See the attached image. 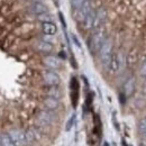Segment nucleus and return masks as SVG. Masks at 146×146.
<instances>
[{"mask_svg": "<svg viewBox=\"0 0 146 146\" xmlns=\"http://www.w3.org/2000/svg\"><path fill=\"white\" fill-rule=\"evenodd\" d=\"M98 52H99L101 63L104 64V66L108 68L110 61H111V56H112V42H111V39L106 38Z\"/></svg>", "mask_w": 146, "mask_h": 146, "instance_id": "f257e3e1", "label": "nucleus"}, {"mask_svg": "<svg viewBox=\"0 0 146 146\" xmlns=\"http://www.w3.org/2000/svg\"><path fill=\"white\" fill-rule=\"evenodd\" d=\"M54 119L55 116L52 112V110H42L36 116V124L39 127H47V126L53 124Z\"/></svg>", "mask_w": 146, "mask_h": 146, "instance_id": "f03ea898", "label": "nucleus"}, {"mask_svg": "<svg viewBox=\"0 0 146 146\" xmlns=\"http://www.w3.org/2000/svg\"><path fill=\"white\" fill-rule=\"evenodd\" d=\"M9 136L10 138L13 139L15 146H26L27 144V141H26V135H25V131L21 130V129H11L9 133Z\"/></svg>", "mask_w": 146, "mask_h": 146, "instance_id": "7ed1b4c3", "label": "nucleus"}, {"mask_svg": "<svg viewBox=\"0 0 146 146\" xmlns=\"http://www.w3.org/2000/svg\"><path fill=\"white\" fill-rule=\"evenodd\" d=\"M106 37H105V33L102 31H98L96 32L93 35L91 36V39H90V48H91L92 52H98L99 48L101 47L102 43L105 42Z\"/></svg>", "mask_w": 146, "mask_h": 146, "instance_id": "20e7f679", "label": "nucleus"}, {"mask_svg": "<svg viewBox=\"0 0 146 146\" xmlns=\"http://www.w3.org/2000/svg\"><path fill=\"white\" fill-rule=\"evenodd\" d=\"M42 78H43V82L48 87H55V86H58L60 83L58 74H56L54 71H51V70L44 71L42 74Z\"/></svg>", "mask_w": 146, "mask_h": 146, "instance_id": "39448f33", "label": "nucleus"}, {"mask_svg": "<svg viewBox=\"0 0 146 146\" xmlns=\"http://www.w3.org/2000/svg\"><path fill=\"white\" fill-rule=\"evenodd\" d=\"M92 9L93 8H92L91 6V2L89 0H87L81 7H79L78 9H74V17H75V19L78 21H82Z\"/></svg>", "mask_w": 146, "mask_h": 146, "instance_id": "423d86ee", "label": "nucleus"}, {"mask_svg": "<svg viewBox=\"0 0 146 146\" xmlns=\"http://www.w3.org/2000/svg\"><path fill=\"white\" fill-rule=\"evenodd\" d=\"M124 60V56L121 55V53H117V54L112 55L111 56V61L109 63V71L111 73H116L119 71L120 65H121V61Z\"/></svg>", "mask_w": 146, "mask_h": 146, "instance_id": "0eeeda50", "label": "nucleus"}, {"mask_svg": "<svg viewBox=\"0 0 146 146\" xmlns=\"http://www.w3.org/2000/svg\"><path fill=\"white\" fill-rule=\"evenodd\" d=\"M35 48H36L38 52L40 53H45V54H48L53 51V45L50 43V42H46L45 39H39L36 40L35 44H34Z\"/></svg>", "mask_w": 146, "mask_h": 146, "instance_id": "6e6552de", "label": "nucleus"}, {"mask_svg": "<svg viewBox=\"0 0 146 146\" xmlns=\"http://www.w3.org/2000/svg\"><path fill=\"white\" fill-rule=\"evenodd\" d=\"M43 64L51 70H56L61 66V61L53 55H47L43 58Z\"/></svg>", "mask_w": 146, "mask_h": 146, "instance_id": "1a4fd4ad", "label": "nucleus"}, {"mask_svg": "<svg viewBox=\"0 0 146 146\" xmlns=\"http://www.w3.org/2000/svg\"><path fill=\"white\" fill-rule=\"evenodd\" d=\"M40 29L46 36H53L57 32L56 25L52 21H43L40 25Z\"/></svg>", "mask_w": 146, "mask_h": 146, "instance_id": "9d476101", "label": "nucleus"}, {"mask_svg": "<svg viewBox=\"0 0 146 146\" xmlns=\"http://www.w3.org/2000/svg\"><path fill=\"white\" fill-rule=\"evenodd\" d=\"M107 18V11L105 8H99L96 10V17H94V24L93 27H99Z\"/></svg>", "mask_w": 146, "mask_h": 146, "instance_id": "9b49d317", "label": "nucleus"}, {"mask_svg": "<svg viewBox=\"0 0 146 146\" xmlns=\"http://www.w3.org/2000/svg\"><path fill=\"white\" fill-rule=\"evenodd\" d=\"M94 17H96V10L92 9L91 11L86 16V18L81 21V23H82V26H83L84 29H91V28H93Z\"/></svg>", "mask_w": 146, "mask_h": 146, "instance_id": "f8f14e48", "label": "nucleus"}, {"mask_svg": "<svg viewBox=\"0 0 146 146\" xmlns=\"http://www.w3.org/2000/svg\"><path fill=\"white\" fill-rule=\"evenodd\" d=\"M44 106H45V108L48 110H55L58 108V106H60V102H58V99H55V98H52V97H46L45 99H44Z\"/></svg>", "mask_w": 146, "mask_h": 146, "instance_id": "ddd939ff", "label": "nucleus"}, {"mask_svg": "<svg viewBox=\"0 0 146 146\" xmlns=\"http://www.w3.org/2000/svg\"><path fill=\"white\" fill-rule=\"evenodd\" d=\"M135 89V80L133 78H129L124 84V91L126 93V96H130Z\"/></svg>", "mask_w": 146, "mask_h": 146, "instance_id": "4468645a", "label": "nucleus"}, {"mask_svg": "<svg viewBox=\"0 0 146 146\" xmlns=\"http://www.w3.org/2000/svg\"><path fill=\"white\" fill-rule=\"evenodd\" d=\"M0 144H1V146H15L9 134H1L0 135Z\"/></svg>", "mask_w": 146, "mask_h": 146, "instance_id": "2eb2a0df", "label": "nucleus"}, {"mask_svg": "<svg viewBox=\"0 0 146 146\" xmlns=\"http://www.w3.org/2000/svg\"><path fill=\"white\" fill-rule=\"evenodd\" d=\"M47 96L55 98V99H60L62 93H61V90L58 88H56V86H55V87H50V89L47 90Z\"/></svg>", "mask_w": 146, "mask_h": 146, "instance_id": "dca6fc26", "label": "nucleus"}, {"mask_svg": "<svg viewBox=\"0 0 146 146\" xmlns=\"http://www.w3.org/2000/svg\"><path fill=\"white\" fill-rule=\"evenodd\" d=\"M32 10H33V13H34V14L39 15V14H42V13H45V11H46V7H45L43 3H40V2H36L35 5H33Z\"/></svg>", "mask_w": 146, "mask_h": 146, "instance_id": "f3484780", "label": "nucleus"}, {"mask_svg": "<svg viewBox=\"0 0 146 146\" xmlns=\"http://www.w3.org/2000/svg\"><path fill=\"white\" fill-rule=\"evenodd\" d=\"M25 135H26L27 144H32V143L36 139V136H35L34 130H27V131H25Z\"/></svg>", "mask_w": 146, "mask_h": 146, "instance_id": "a211bd4d", "label": "nucleus"}, {"mask_svg": "<svg viewBox=\"0 0 146 146\" xmlns=\"http://www.w3.org/2000/svg\"><path fill=\"white\" fill-rule=\"evenodd\" d=\"M138 130L142 135H146V116L141 119V121L138 124Z\"/></svg>", "mask_w": 146, "mask_h": 146, "instance_id": "6ab92c4d", "label": "nucleus"}, {"mask_svg": "<svg viewBox=\"0 0 146 146\" xmlns=\"http://www.w3.org/2000/svg\"><path fill=\"white\" fill-rule=\"evenodd\" d=\"M87 0H71V5H72L73 9H78L79 7H81Z\"/></svg>", "mask_w": 146, "mask_h": 146, "instance_id": "aec40b11", "label": "nucleus"}, {"mask_svg": "<svg viewBox=\"0 0 146 146\" xmlns=\"http://www.w3.org/2000/svg\"><path fill=\"white\" fill-rule=\"evenodd\" d=\"M37 18L39 19L40 21H50V16L45 11V13H42L39 15H37Z\"/></svg>", "mask_w": 146, "mask_h": 146, "instance_id": "412c9836", "label": "nucleus"}, {"mask_svg": "<svg viewBox=\"0 0 146 146\" xmlns=\"http://www.w3.org/2000/svg\"><path fill=\"white\" fill-rule=\"evenodd\" d=\"M141 74L143 76H146V58L144 60L143 64H142V69H141Z\"/></svg>", "mask_w": 146, "mask_h": 146, "instance_id": "4be33fe9", "label": "nucleus"}, {"mask_svg": "<svg viewBox=\"0 0 146 146\" xmlns=\"http://www.w3.org/2000/svg\"><path fill=\"white\" fill-rule=\"evenodd\" d=\"M33 1H35V2H40L42 0H33Z\"/></svg>", "mask_w": 146, "mask_h": 146, "instance_id": "5701e85b", "label": "nucleus"}, {"mask_svg": "<svg viewBox=\"0 0 146 146\" xmlns=\"http://www.w3.org/2000/svg\"><path fill=\"white\" fill-rule=\"evenodd\" d=\"M144 89H145V92H146V83H145V87H144Z\"/></svg>", "mask_w": 146, "mask_h": 146, "instance_id": "b1692460", "label": "nucleus"}, {"mask_svg": "<svg viewBox=\"0 0 146 146\" xmlns=\"http://www.w3.org/2000/svg\"><path fill=\"white\" fill-rule=\"evenodd\" d=\"M0 146H1V144H0Z\"/></svg>", "mask_w": 146, "mask_h": 146, "instance_id": "393cba45", "label": "nucleus"}]
</instances>
